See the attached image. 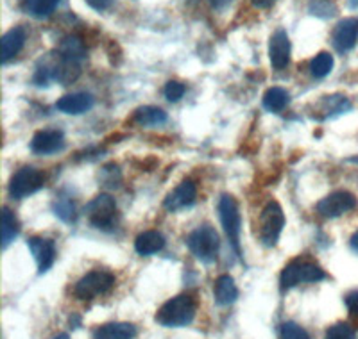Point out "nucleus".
Listing matches in <instances>:
<instances>
[{
  "instance_id": "f257e3e1",
  "label": "nucleus",
  "mask_w": 358,
  "mask_h": 339,
  "mask_svg": "<svg viewBox=\"0 0 358 339\" xmlns=\"http://www.w3.org/2000/svg\"><path fill=\"white\" fill-rule=\"evenodd\" d=\"M196 315V299L190 295H178L159 307L155 319L163 327H187L194 322Z\"/></svg>"
},
{
  "instance_id": "f03ea898",
  "label": "nucleus",
  "mask_w": 358,
  "mask_h": 339,
  "mask_svg": "<svg viewBox=\"0 0 358 339\" xmlns=\"http://www.w3.org/2000/svg\"><path fill=\"white\" fill-rule=\"evenodd\" d=\"M187 245L201 263L212 264L219 257V234L212 225H201L192 230L187 238Z\"/></svg>"
},
{
  "instance_id": "7ed1b4c3",
  "label": "nucleus",
  "mask_w": 358,
  "mask_h": 339,
  "mask_svg": "<svg viewBox=\"0 0 358 339\" xmlns=\"http://www.w3.org/2000/svg\"><path fill=\"white\" fill-rule=\"evenodd\" d=\"M324 277V270L319 264L306 261V259H296V261H292V263H289L283 268L280 284L281 289H292V287L301 286V284L319 282Z\"/></svg>"
},
{
  "instance_id": "20e7f679",
  "label": "nucleus",
  "mask_w": 358,
  "mask_h": 339,
  "mask_svg": "<svg viewBox=\"0 0 358 339\" xmlns=\"http://www.w3.org/2000/svg\"><path fill=\"white\" fill-rule=\"evenodd\" d=\"M115 286L113 273L106 270H94L83 275L78 284L73 286V295L79 300H94L97 296L110 293Z\"/></svg>"
},
{
  "instance_id": "39448f33",
  "label": "nucleus",
  "mask_w": 358,
  "mask_h": 339,
  "mask_svg": "<svg viewBox=\"0 0 358 339\" xmlns=\"http://www.w3.org/2000/svg\"><path fill=\"white\" fill-rule=\"evenodd\" d=\"M285 227V214L278 202H268L258 220V238L265 246H274Z\"/></svg>"
},
{
  "instance_id": "423d86ee",
  "label": "nucleus",
  "mask_w": 358,
  "mask_h": 339,
  "mask_svg": "<svg viewBox=\"0 0 358 339\" xmlns=\"http://www.w3.org/2000/svg\"><path fill=\"white\" fill-rule=\"evenodd\" d=\"M92 225L101 230H111L117 223V202L110 195H99L86 206Z\"/></svg>"
},
{
  "instance_id": "0eeeda50",
  "label": "nucleus",
  "mask_w": 358,
  "mask_h": 339,
  "mask_svg": "<svg viewBox=\"0 0 358 339\" xmlns=\"http://www.w3.org/2000/svg\"><path fill=\"white\" fill-rule=\"evenodd\" d=\"M219 216L220 223L224 227V232L231 241L233 248L241 254V230H242V220L241 213H238V206H236L235 198L229 195H224L219 202Z\"/></svg>"
},
{
  "instance_id": "6e6552de",
  "label": "nucleus",
  "mask_w": 358,
  "mask_h": 339,
  "mask_svg": "<svg viewBox=\"0 0 358 339\" xmlns=\"http://www.w3.org/2000/svg\"><path fill=\"white\" fill-rule=\"evenodd\" d=\"M45 184V175L33 166H24L9 181V195L17 200L36 193Z\"/></svg>"
},
{
  "instance_id": "1a4fd4ad",
  "label": "nucleus",
  "mask_w": 358,
  "mask_h": 339,
  "mask_svg": "<svg viewBox=\"0 0 358 339\" xmlns=\"http://www.w3.org/2000/svg\"><path fill=\"white\" fill-rule=\"evenodd\" d=\"M357 207V197L350 191H335L317 204V213L322 218H338Z\"/></svg>"
},
{
  "instance_id": "9d476101",
  "label": "nucleus",
  "mask_w": 358,
  "mask_h": 339,
  "mask_svg": "<svg viewBox=\"0 0 358 339\" xmlns=\"http://www.w3.org/2000/svg\"><path fill=\"white\" fill-rule=\"evenodd\" d=\"M268 59L274 70H283L290 63V40L285 29H278L268 41Z\"/></svg>"
},
{
  "instance_id": "9b49d317",
  "label": "nucleus",
  "mask_w": 358,
  "mask_h": 339,
  "mask_svg": "<svg viewBox=\"0 0 358 339\" xmlns=\"http://www.w3.org/2000/svg\"><path fill=\"white\" fill-rule=\"evenodd\" d=\"M331 43L341 54L350 52L358 43V18H344L337 24Z\"/></svg>"
},
{
  "instance_id": "f8f14e48",
  "label": "nucleus",
  "mask_w": 358,
  "mask_h": 339,
  "mask_svg": "<svg viewBox=\"0 0 358 339\" xmlns=\"http://www.w3.org/2000/svg\"><path fill=\"white\" fill-rule=\"evenodd\" d=\"M65 146V136L62 130L56 129H45L38 130L31 140V150L40 156H47V153H54L57 150H62Z\"/></svg>"
},
{
  "instance_id": "ddd939ff",
  "label": "nucleus",
  "mask_w": 358,
  "mask_h": 339,
  "mask_svg": "<svg viewBox=\"0 0 358 339\" xmlns=\"http://www.w3.org/2000/svg\"><path fill=\"white\" fill-rule=\"evenodd\" d=\"M29 250L34 255L38 263V271L45 273L56 261V246L54 241L47 238H40V236H34V238H29L27 241Z\"/></svg>"
},
{
  "instance_id": "4468645a",
  "label": "nucleus",
  "mask_w": 358,
  "mask_h": 339,
  "mask_svg": "<svg viewBox=\"0 0 358 339\" xmlns=\"http://www.w3.org/2000/svg\"><path fill=\"white\" fill-rule=\"evenodd\" d=\"M197 200V188L192 181H183L178 188L171 191L165 198V209L167 211H179L185 207H190Z\"/></svg>"
},
{
  "instance_id": "2eb2a0df",
  "label": "nucleus",
  "mask_w": 358,
  "mask_h": 339,
  "mask_svg": "<svg viewBox=\"0 0 358 339\" xmlns=\"http://www.w3.org/2000/svg\"><path fill=\"white\" fill-rule=\"evenodd\" d=\"M56 107L66 114H83L94 107V97L90 93H70L59 98Z\"/></svg>"
},
{
  "instance_id": "dca6fc26",
  "label": "nucleus",
  "mask_w": 358,
  "mask_h": 339,
  "mask_svg": "<svg viewBox=\"0 0 358 339\" xmlns=\"http://www.w3.org/2000/svg\"><path fill=\"white\" fill-rule=\"evenodd\" d=\"M25 45V31L22 27L9 29L2 36V63H9L20 54Z\"/></svg>"
},
{
  "instance_id": "f3484780",
  "label": "nucleus",
  "mask_w": 358,
  "mask_h": 339,
  "mask_svg": "<svg viewBox=\"0 0 358 339\" xmlns=\"http://www.w3.org/2000/svg\"><path fill=\"white\" fill-rule=\"evenodd\" d=\"M136 338V327L133 323H106L101 325L94 332V339H134Z\"/></svg>"
},
{
  "instance_id": "a211bd4d",
  "label": "nucleus",
  "mask_w": 358,
  "mask_h": 339,
  "mask_svg": "<svg viewBox=\"0 0 358 339\" xmlns=\"http://www.w3.org/2000/svg\"><path fill=\"white\" fill-rule=\"evenodd\" d=\"M165 246V238H163L162 232L158 230H147L136 238L134 241V250L138 252L140 255H152L158 254L159 250H163Z\"/></svg>"
},
{
  "instance_id": "6ab92c4d",
  "label": "nucleus",
  "mask_w": 358,
  "mask_h": 339,
  "mask_svg": "<svg viewBox=\"0 0 358 339\" xmlns=\"http://www.w3.org/2000/svg\"><path fill=\"white\" fill-rule=\"evenodd\" d=\"M213 295H215L217 303H220V306H231L238 299V287H236L233 277L220 275L219 279L215 280V286H213Z\"/></svg>"
},
{
  "instance_id": "aec40b11",
  "label": "nucleus",
  "mask_w": 358,
  "mask_h": 339,
  "mask_svg": "<svg viewBox=\"0 0 358 339\" xmlns=\"http://www.w3.org/2000/svg\"><path fill=\"white\" fill-rule=\"evenodd\" d=\"M167 121V113L155 105H143L134 113V123L140 127H159Z\"/></svg>"
},
{
  "instance_id": "412c9836",
  "label": "nucleus",
  "mask_w": 358,
  "mask_h": 339,
  "mask_svg": "<svg viewBox=\"0 0 358 339\" xmlns=\"http://www.w3.org/2000/svg\"><path fill=\"white\" fill-rule=\"evenodd\" d=\"M59 57L62 59L76 61V63H83L86 57V47L83 43L81 38L78 36H69L63 40L62 47H59Z\"/></svg>"
},
{
  "instance_id": "4be33fe9",
  "label": "nucleus",
  "mask_w": 358,
  "mask_h": 339,
  "mask_svg": "<svg viewBox=\"0 0 358 339\" xmlns=\"http://www.w3.org/2000/svg\"><path fill=\"white\" fill-rule=\"evenodd\" d=\"M62 0H24V9L34 18H47L56 11Z\"/></svg>"
},
{
  "instance_id": "5701e85b",
  "label": "nucleus",
  "mask_w": 358,
  "mask_h": 339,
  "mask_svg": "<svg viewBox=\"0 0 358 339\" xmlns=\"http://www.w3.org/2000/svg\"><path fill=\"white\" fill-rule=\"evenodd\" d=\"M290 100V95L283 88H268L264 95L265 110L271 113H280L287 107Z\"/></svg>"
},
{
  "instance_id": "b1692460",
  "label": "nucleus",
  "mask_w": 358,
  "mask_h": 339,
  "mask_svg": "<svg viewBox=\"0 0 358 339\" xmlns=\"http://www.w3.org/2000/svg\"><path fill=\"white\" fill-rule=\"evenodd\" d=\"M18 232H20V223H18L17 216H15V213H11L8 207H4V209H2V246L8 248V246L15 241Z\"/></svg>"
},
{
  "instance_id": "393cba45",
  "label": "nucleus",
  "mask_w": 358,
  "mask_h": 339,
  "mask_svg": "<svg viewBox=\"0 0 358 339\" xmlns=\"http://www.w3.org/2000/svg\"><path fill=\"white\" fill-rule=\"evenodd\" d=\"M334 70V56L330 52H321L310 61V73L315 79H324Z\"/></svg>"
},
{
  "instance_id": "a878e982",
  "label": "nucleus",
  "mask_w": 358,
  "mask_h": 339,
  "mask_svg": "<svg viewBox=\"0 0 358 339\" xmlns=\"http://www.w3.org/2000/svg\"><path fill=\"white\" fill-rule=\"evenodd\" d=\"M310 15L319 18H331L337 13V6L334 0H312L308 4Z\"/></svg>"
},
{
  "instance_id": "bb28decb",
  "label": "nucleus",
  "mask_w": 358,
  "mask_h": 339,
  "mask_svg": "<svg viewBox=\"0 0 358 339\" xmlns=\"http://www.w3.org/2000/svg\"><path fill=\"white\" fill-rule=\"evenodd\" d=\"M54 213L56 216L63 220V222H73L76 220V204L70 198H59L54 204Z\"/></svg>"
},
{
  "instance_id": "cd10ccee",
  "label": "nucleus",
  "mask_w": 358,
  "mask_h": 339,
  "mask_svg": "<svg viewBox=\"0 0 358 339\" xmlns=\"http://www.w3.org/2000/svg\"><path fill=\"white\" fill-rule=\"evenodd\" d=\"M326 339H357V334H355L351 325L341 322L331 325V327L326 331Z\"/></svg>"
},
{
  "instance_id": "c85d7f7f",
  "label": "nucleus",
  "mask_w": 358,
  "mask_h": 339,
  "mask_svg": "<svg viewBox=\"0 0 358 339\" xmlns=\"http://www.w3.org/2000/svg\"><path fill=\"white\" fill-rule=\"evenodd\" d=\"M281 339H310V334L301 325H297L294 322H287L281 327Z\"/></svg>"
},
{
  "instance_id": "c756f323",
  "label": "nucleus",
  "mask_w": 358,
  "mask_h": 339,
  "mask_svg": "<svg viewBox=\"0 0 358 339\" xmlns=\"http://www.w3.org/2000/svg\"><path fill=\"white\" fill-rule=\"evenodd\" d=\"M185 91H187V88H185L183 82L179 81H169L165 88H163V93H165L167 100L171 102H178L179 98H183Z\"/></svg>"
},
{
  "instance_id": "7c9ffc66",
  "label": "nucleus",
  "mask_w": 358,
  "mask_h": 339,
  "mask_svg": "<svg viewBox=\"0 0 358 339\" xmlns=\"http://www.w3.org/2000/svg\"><path fill=\"white\" fill-rule=\"evenodd\" d=\"M346 307H348V311H350L351 319H353L355 323H358V289L348 293V295H346Z\"/></svg>"
},
{
  "instance_id": "2f4dec72",
  "label": "nucleus",
  "mask_w": 358,
  "mask_h": 339,
  "mask_svg": "<svg viewBox=\"0 0 358 339\" xmlns=\"http://www.w3.org/2000/svg\"><path fill=\"white\" fill-rule=\"evenodd\" d=\"M86 4L95 11H108L115 4V0H86Z\"/></svg>"
},
{
  "instance_id": "473e14b6",
  "label": "nucleus",
  "mask_w": 358,
  "mask_h": 339,
  "mask_svg": "<svg viewBox=\"0 0 358 339\" xmlns=\"http://www.w3.org/2000/svg\"><path fill=\"white\" fill-rule=\"evenodd\" d=\"M251 2H252V6H255V8L267 9V8H271V6H273L276 0H251Z\"/></svg>"
},
{
  "instance_id": "72a5a7b5",
  "label": "nucleus",
  "mask_w": 358,
  "mask_h": 339,
  "mask_svg": "<svg viewBox=\"0 0 358 339\" xmlns=\"http://www.w3.org/2000/svg\"><path fill=\"white\" fill-rule=\"evenodd\" d=\"M212 2V6L215 9H219V11H222V9H226L228 6H231L233 0H210Z\"/></svg>"
},
{
  "instance_id": "f704fd0d",
  "label": "nucleus",
  "mask_w": 358,
  "mask_h": 339,
  "mask_svg": "<svg viewBox=\"0 0 358 339\" xmlns=\"http://www.w3.org/2000/svg\"><path fill=\"white\" fill-rule=\"evenodd\" d=\"M351 248H353V250L358 254V230L355 232L353 236H351Z\"/></svg>"
},
{
  "instance_id": "c9c22d12",
  "label": "nucleus",
  "mask_w": 358,
  "mask_h": 339,
  "mask_svg": "<svg viewBox=\"0 0 358 339\" xmlns=\"http://www.w3.org/2000/svg\"><path fill=\"white\" fill-rule=\"evenodd\" d=\"M350 8L357 9L358 8V0H350Z\"/></svg>"
},
{
  "instance_id": "e433bc0d",
  "label": "nucleus",
  "mask_w": 358,
  "mask_h": 339,
  "mask_svg": "<svg viewBox=\"0 0 358 339\" xmlns=\"http://www.w3.org/2000/svg\"><path fill=\"white\" fill-rule=\"evenodd\" d=\"M54 339H70V338L66 334H59V336H56V338H54Z\"/></svg>"
}]
</instances>
